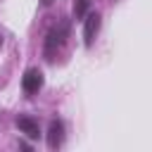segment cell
Returning <instances> with one entry per match:
<instances>
[{"label":"cell","instance_id":"6da1fadb","mask_svg":"<svg viewBox=\"0 0 152 152\" xmlns=\"http://www.w3.org/2000/svg\"><path fill=\"white\" fill-rule=\"evenodd\" d=\"M66 38H69V21H59L45 38V45H43V55L48 62H55V57L62 52V48L66 45Z\"/></svg>","mask_w":152,"mask_h":152},{"label":"cell","instance_id":"7a4b0ae2","mask_svg":"<svg viewBox=\"0 0 152 152\" xmlns=\"http://www.w3.org/2000/svg\"><path fill=\"white\" fill-rule=\"evenodd\" d=\"M21 88H24L26 95H36L43 88V74L38 69H28L24 74V78H21Z\"/></svg>","mask_w":152,"mask_h":152},{"label":"cell","instance_id":"3957f363","mask_svg":"<svg viewBox=\"0 0 152 152\" xmlns=\"http://www.w3.org/2000/svg\"><path fill=\"white\" fill-rule=\"evenodd\" d=\"M83 21H86V26H83V38H86V45L90 48L93 40H95V36H97V31H100V14H97V12H90Z\"/></svg>","mask_w":152,"mask_h":152},{"label":"cell","instance_id":"277c9868","mask_svg":"<svg viewBox=\"0 0 152 152\" xmlns=\"http://www.w3.org/2000/svg\"><path fill=\"white\" fill-rule=\"evenodd\" d=\"M62 142H64V124L62 121H52L50 128H48V145L52 150H57Z\"/></svg>","mask_w":152,"mask_h":152},{"label":"cell","instance_id":"5b68a950","mask_svg":"<svg viewBox=\"0 0 152 152\" xmlns=\"http://www.w3.org/2000/svg\"><path fill=\"white\" fill-rule=\"evenodd\" d=\"M17 126H19V131H21L26 138H38V135H40L38 121L31 119V116H19V119H17Z\"/></svg>","mask_w":152,"mask_h":152},{"label":"cell","instance_id":"8992f818","mask_svg":"<svg viewBox=\"0 0 152 152\" xmlns=\"http://www.w3.org/2000/svg\"><path fill=\"white\" fill-rule=\"evenodd\" d=\"M90 7V0H76L74 2V19H83Z\"/></svg>","mask_w":152,"mask_h":152},{"label":"cell","instance_id":"52a82bcc","mask_svg":"<svg viewBox=\"0 0 152 152\" xmlns=\"http://www.w3.org/2000/svg\"><path fill=\"white\" fill-rule=\"evenodd\" d=\"M50 2H52V0H43V5H50Z\"/></svg>","mask_w":152,"mask_h":152},{"label":"cell","instance_id":"ba28073f","mask_svg":"<svg viewBox=\"0 0 152 152\" xmlns=\"http://www.w3.org/2000/svg\"><path fill=\"white\" fill-rule=\"evenodd\" d=\"M0 48H2V33H0Z\"/></svg>","mask_w":152,"mask_h":152}]
</instances>
